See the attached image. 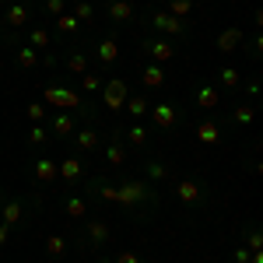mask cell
<instances>
[{
  "label": "cell",
  "mask_w": 263,
  "mask_h": 263,
  "mask_svg": "<svg viewBox=\"0 0 263 263\" xmlns=\"http://www.w3.org/2000/svg\"><path fill=\"white\" fill-rule=\"evenodd\" d=\"M242 246H246L249 253H260V249H263V232L256 228V224H253V228L246 232V239H242Z\"/></svg>",
  "instance_id": "33"
},
{
  "label": "cell",
  "mask_w": 263,
  "mask_h": 263,
  "mask_svg": "<svg viewBox=\"0 0 263 263\" xmlns=\"http://www.w3.org/2000/svg\"><path fill=\"white\" fill-rule=\"evenodd\" d=\"M78 28H81V21L74 18L70 11H63V14L56 18V32H60V35H78Z\"/></svg>",
  "instance_id": "25"
},
{
  "label": "cell",
  "mask_w": 263,
  "mask_h": 263,
  "mask_svg": "<svg viewBox=\"0 0 263 263\" xmlns=\"http://www.w3.org/2000/svg\"><path fill=\"white\" fill-rule=\"evenodd\" d=\"M140 46H144L147 56H151V63H162V67H165L169 60H175V46H172L169 39H144Z\"/></svg>",
  "instance_id": "9"
},
{
  "label": "cell",
  "mask_w": 263,
  "mask_h": 263,
  "mask_svg": "<svg viewBox=\"0 0 263 263\" xmlns=\"http://www.w3.org/2000/svg\"><path fill=\"white\" fill-rule=\"evenodd\" d=\"M133 14H137V7L130 0H105V18L112 25H127V21H133Z\"/></svg>",
  "instance_id": "11"
},
{
  "label": "cell",
  "mask_w": 263,
  "mask_h": 263,
  "mask_svg": "<svg viewBox=\"0 0 263 263\" xmlns=\"http://www.w3.org/2000/svg\"><path fill=\"white\" fill-rule=\"evenodd\" d=\"M218 81H221V88H239V85H242V70H239L235 63H224V67L218 70Z\"/></svg>",
  "instance_id": "20"
},
{
  "label": "cell",
  "mask_w": 263,
  "mask_h": 263,
  "mask_svg": "<svg viewBox=\"0 0 263 263\" xmlns=\"http://www.w3.org/2000/svg\"><path fill=\"white\" fill-rule=\"evenodd\" d=\"M165 11H169L172 18L182 21V18H190V14H193V0H169V7H165Z\"/></svg>",
  "instance_id": "27"
},
{
  "label": "cell",
  "mask_w": 263,
  "mask_h": 263,
  "mask_svg": "<svg viewBox=\"0 0 263 263\" xmlns=\"http://www.w3.org/2000/svg\"><path fill=\"white\" fill-rule=\"evenodd\" d=\"M49 130H53L56 137H74V130H78V116H70V112H56Z\"/></svg>",
  "instance_id": "15"
},
{
  "label": "cell",
  "mask_w": 263,
  "mask_h": 263,
  "mask_svg": "<svg viewBox=\"0 0 263 263\" xmlns=\"http://www.w3.org/2000/svg\"><path fill=\"white\" fill-rule=\"evenodd\" d=\"M63 7H67V0H46V4H43V11H46V14H53V18H60V14H63Z\"/></svg>",
  "instance_id": "40"
},
{
  "label": "cell",
  "mask_w": 263,
  "mask_h": 263,
  "mask_svg": "<svg viewBox=\"0 0 263 263\" xmlns=\"http://www.w3.org/2000/svg\"><path fill=\"white\" fill-rule=\"evenodd\" d=\"M98 95H102V105L109 112H120L127 105V98H130V85H127V78H105Z\"/></svg>",
  "instance_id": "3"
},
{
  "label": "cell",
  "mask_w": 263,
  "mask_h": 263,
  "mask_svg": "<svg viewBox=\"0 0 263 263\" xmlns=\"http://www.w3.org/2000/svg\"><path fill=\"white\" fill-rule=\"evenodd\" d=\"M175 200L186 204V207L200 204V200H204V186H200L197 179H182V182H175Z\"/></svg>",
  "instance_id": "13"
},
{
  "label": "cell",
  "mask_w": 263,
  "mask_h": 263,
  "mask_svg": "<svg viewBox=\"0 0 263 263\" xmlns=\"http://www.w3.org/2000/svg\"><path fill=\"white\" fill-rule=\"evenodd\" d=\"M123 109H130V116H133V120H144V116H147V109H151V102H147L144 95H133V91H130V98H127Z\"/></svg>",
  "instance_id": "23"
},
{
  "label": "cell",
  "mask_w": 263,
  "mask_h": 263,
  "mask_svg": "<svg viewBox=\"0 0 263 263\" xmlns=\"http://www.w3.org/2000/svg\"><path fill=\"white\" fill-rule=\"evenodd\" d=\"M67 70L74 74V78H81V74L88 70V53H81V49H74V53L67 56Z\"/></svg>",
  "instance_id": "24"
},
{
  "label": "cell",
  "mask_w": 263,
  "mask_h": 263,
  "mask_svg": "<svg viewBox=\"0 0 263 263\" xmlns=\"http://www.w3.org/2000/svg\"><path fill=\"white\" fill-rule=\"evenodd\" d=\"M158 200V190L147 179H127L116 186V204L120 207H151Z\"/></svg>",
  "instance_id": "1"
},
{
  "label": "cell",
  "mask_w": 263,
  "mask_h": 263,
  "mask_svg": "<svg viewBox=\"0 0 263 263\" xmlns=\"http://www.w3.org/2000/svg\"><path fill=\"white\" fill-rule=\"evenodd\" d=\"M95 60H98L102 67H112V63L120 60V43H116V35H105V39L95 43Z\"/></svg>",
  "instance_id": "14"
},
{
  "label": "cell",
  "mask_w": 263,
  "mask_h": 263,
  "mask_svg": "<svg viewBox=\"0 0 263 263\" xmlns=\"http://www.w3.org/2000/svg\"><path fill=\"white\" fill-rule=\"evenodd\" d=\"M35 179H39V182H56V179H60L56 162H49V158H35Z\"/></svg>",
  "instance_id": "19"
},
{
  "label": "cell",
  "mask_w": 263,
  "mask_h": 263,
  "mask_svg": "<svg viewBox=\"0 0 263 263\" xmlns=\"http://www.w3.org/2000/svg\"><path fill=\"white\" fill-rule=\"evenodd\" d=\"M112 239V228L98 218H85V246L88 249H102L105 242Z\"/></svg>",
  "instance_id": "5"
},
{
  "label": "cell",
  "mask_w": 263,
  "mask_h": 263,
  "mask_svg": "<svg viewBox=\"0 0 263 263\" xmlns=\"http://www.w3.org/2000/svg\"><path fill=\"white\" fill-rule=\"evenodd\" d=\"M197 140L200 144H221V127L214 120H200L197 123Z\"/></svg>",
  "instance_id": "17"
},
{
  "label": "cell",
  "mask_w": 263,
  "mask_h": 263,
  "mask_svg": "<svg viewBox=\"0 0 263 263\" xmlns=\"http://www.w3.org/2000/svg\"><path fill=\"white\" fill-rule=\"evenodd\" d=\"M144 175H147V182H165L169 179V165L151 158V162H144Z\"/></svg>",
  "instance_id": "22"
},
{
  "label": "cell",
  "mask_w": 263,
  "mask_h": 263,
  "mask_svg": "<svg viewBox=\"0 0 263 263\" xmlns=\"http://www.w3.org/2000/svg\"><path fill=\"white\" fill-rule=\"evenodd\" d=\"M112 263H144V256L133 253V249H120L116 256H112Z\"/></svg>",
  "instance_id": "37"
},
{
  "label": "cell",
  "mask_w": 263,
  "mask_h": 263,
  "mask_svg": "<svg viewBox=\"0 0 263 263\" xmlns=\"http://www.w3.org/2000/svg\"><path fill=\"white\" fill-rule=\"evenodd\" d=\"M56 169H60V179H63L67 186H81V182H85V162H81L78 155L56 162Z\"/></svg>",
  "instance_id": "10"
},
{
  "label": "cell",
  "mask_w": 263,
  "mask_h": 263,
  "mask_svg": "<svg viewBox=\"0 0 263 263\" xmlns=\"http://www.w3.org/2000/svg\"><path fill=\"white\" fill-rule=\"evenodd\" d=\"M98 263H112V256H98Z\"/></svg>",
  "instance_id": "43"
},
{
  "label": "cell",
  "mask_w": 263,
  "mask_h": 263,
  "mask_svg": "<svg viewBox=\"0 0 263 263\" xmlns=\"http://www.w3.org/2000/svg\"><path fill=\"white\" fill-rule=\"evenodd\" d=\"M105 162H109L112 169H120V165L130 162V147H127V140H123V130H112V133L105 137Z\"/></svg>",
  "instance_id": "4"
},
{
  "label": "cell",
  "mask_w": 263,
  "mask_h": 263,
  "mask_svg": "<svg viewBox=\"0 0 263 263\" xmlns=\"http://www.w3.org/2000/svg\"><path fill=\"white\" fill-rule=\"evenodd\" d=\"M67 246H70V242H67V235H60V232L46 235V253H49V256H63V253H67Z\"/></svg>",
  "instance_id": "26"
},
{
  "label": "cell",
  "mask_w": 263,
  "mask_h": 263,
  "mask_svg": "<svg viewBox=\"0 0 263 263\" xmlns=\"http://www.w3.org/2000/svg\"><path fill=\"white\" fill-rule=\"evenodd\" d=\"M28 43H32V49H49V32L46 28H32V35H28Z\"/></svg>",
  "instance_id": "34"
},
{
  "label": "cell",
  "mask_w": 263,
  "mask_h": 263,
  "mask_svg": "<svg viewBox=\"0 0 263 263\" xmlns=\"http://www.w3.org/2000/svg\"><path fill=\"white\" fill-rule=\"evenodd\" d=\"M151 25L158 28V35H175V39H179V35H186V21L172 18L165 7H162V11H151Z\"/></svg>",
  "instance_id": "8"
},
{
  "label": "cell",
  "mask_w": 263,
  "mask_h": 263,
  "mask_svg": "<svg viewBox=\"0 0 263 263\" xmlns=\"http://www.w3.org/2000/svg\"><path fill=\"white\" fill-rule=\"evenodd\" d=\"M140 81H144V88H165V67L162 63H147L140 70Z\"/></svg>",
  "instance_id": "16"
},
{
  "label": "cell",
  "mask_w": 263,
  "mask_h": 263,
  "mask_svg": "<svg viewBox=\"0 0 263 263\" xmlns=\"http://www.w3.org/2000/svg\"><path fill=\"white\" fill-rule=\"evenodd\" d=\"M18 67H25V70L39 67V49H32V46H21V49H18Z\"/></svg>",
  "instance_id": "29"
},
{
  "label": "cell",
  "mask_w": 263,
  "mask_h": 263,
  "mask_svg": "<svg viewBox=\"0 0 263 263\" xmlns=\"http://www.w3.org/2000/svg\"><path fill=\"white\" fill-rule=\"evenodd\" d=\"M0 214H4V224H18V221H21V207H18V204H4V211H0Z\"/></svg>",
  "instance_id": "38"
},
{
  "label": "cell",
  "mask_w": 263,
  "mask_h": 263,
  "mask_svg": "<svg viewBox=\"0 0 263 263\" xmlns=\"http://www.w3.org/2000/svg\"><path fill=\"white\" fill-rule=\"evenodd\" d=\"M197 105H200L204 112L218 109V105H221V95H218V88H214V85H204V88L197 91Z\"/></svg>",
  "instance_id": "21"
},
{
  "label": "cell",
  "mask_w": 263,
  "mask_h": 263,
  "mask_svg": "<svg viewBox=\"0 0 263 263\" xmlns=\"http://www.w3.org/2000/svg\"><path fill=\"white\" fill-rule=\"evenodd\" d=\"M127 133V140H130V147H144L147 144V127L144 123H133L130 130H123Z\"/></svg>",
  "instance_id": "28"
},
{
  "label": "cell",
  "mask_w": 263,
  "mask_h": 263,
  "mask_svg": "<svg viewBox=\"0 0 263 263\" xmlns=\"http://www.w3.org/2000/svg\"><path fill=\"white\" fill-rule=\"evenodd\" d=\"M28 120H32V123H43V120H46V102H32V105H28Z\"/></svg>",
  "instance_id": "39"
},
{
  "label": "cell",
  "mask_w": 263,
  "mask_h": 263,
  "mask_svg": "<svg viewBox=\"0 0 263 263\" xmlns=\"http://www.w3.org/2000/svg\"><path fill=\"white\" fill-rule=\"evenodd\" d=\"M74 147L85 151V155H91V151H98V147H102V133H98L95 127H78V130H74Z\"/></svg>",
  "instance_id": "12"
},
{
  "label": "cell",
  "mask_w": 263,
  "mask_h": 263,
  "mask_svg": "<svg viewBox=\"0 0 263 263\" xmlns=\"http://www.w3.org/2000/svg\"><path fill=\"white\" fill-rule=\"evenodd\" d=\"M98 88H102V78H98L95 70H85V74H81V91H85V95H95Z\"/></svg>",
  "instance_id": "31"
},
{
  "label": "cell",
  "mask_w": 263,
  "mask_h": 263,
  "mask_svg": "<svg viewBox=\"0 0 263 263\" xmlns=\"http://www.w3.org/2000/svg\"><path fill=\"white\" fill-rule=\"evenodd\" d=\"M46 105H56L60 112H67V109H74V116H95L91 109H85L88 102H85V95H78V91H70V88H46Z\"/></svg>",
  "instance_id": "2"
},
{
  "label": "cell",
  "mask_w": 263,
  "mask_h": 263,
  "mask_svg": "<svg viewBox=\"0 0 263 263\" xmlns=\"http://www.w3.org/2000/svg\"><path fill=\"white\" fill-rule=\"evenodd\" d=\"M46 140H49V130H46L43 123H35V127L28 130V144H32V147H43Z\"/></svg>",
  "instance_id": "35"
},
{
  "label": "cell",
  "mask_w": 263,
  "mask_h": 263,
  "mask_svg": "<svg viewBox=\"0 0 263 263\" xmlns=\"http://www.w3.org/2000/svg\"><path fill=\"white\" fill-rule=\"evenodd\" d=\"M25 21H28V7H25V4H11V7H7V25L21 28Z\"/></svg>",
  "instance_id": "30"
},
{
  "label": "cell",
  "mask_w": 263,
  "mask_h": 263,
  "mask_svg": "<svg viewBox=\"0 0 263 263\" xmlns=\"http://www.w3.org/2000/svg\"><path fill=\"white\" fill-rule=\"evenodd\" d=\"M253 116H256V109H253V105H239V109L232 112V120H235L239 127H249V123H253Z\"/></svg>",
  "instance_id": "36"
},
{
  "label": "cell",
  "mask_w": 263,
  "mask_h": 263,
  "mask_svg": "<svg viewBox=\"0 0 263 263\" xmlns=\"http://www.w3.org/2000/svg\"><path fill=\"white\" fill-rule=\"evenodd\" d=\"M147 116H151V123H155L158 130H175V123H179V109H175V102H158V105L147 109Z\"/></svg>",
  "instance_id": "6"
},
{
  "label": "cell",
  "mask_w": 263,
  "mask_h": 263,
  "mask_svg": "<svg viewBox=\"0 0 263 263\" xmlns=\"http://www.w3.org/2000/svg\"><path fill=\"white\" fill-rule=\"evenodd\" d=\"M249 256H253V253H249V249H246V246H239V249H235V256H232V260H235V263H249Z\"/></svg>",
  "instance_id": "41"
},
{
  "label": "cell",
  "mask_w": 263,
  "mask_h": 263,
  "mask_svg": "<svg viewBox=\"0 0 263 263\" xmlns=\"http://www.w3.org/2000/svg\"><path fill=\"white\" fill-rule=\"evenodd\" d=\"M67 4H78V0H67Z\"/></svg>",
  "instance_id": "44"
},
{
  "label": "cell",
  "mask_w": 263,
  "mask_h": 263,
  "mask_svg": "<svg viewBox=\"0 0 263 263\" xmlns=\"http://www.w3.org/2000/svg\"><path fill=\"white\" fill-rule=\"evenodd\" d=\"M63 211H67V218L85 221V218H88V200H85V197H78V193H70V197L63 200Z\"/></svg>",
  "instance_id": "18"
},
{
  "label": "cell",
  "mask_w": 263,
  "mask_h": 263,
  "mask_svg": "<svg viewBox=\"0 0 263 263\" xmlns=\"http://www.w3.org/2000/svg\"><path fill=\"white\" fill-rule=\"evenodd\" d=\"M242 43H246L242 28H239V25H232V28H224L218 39H214V49H218L221 56H232V53H239V49H242Z\"/></svg>",
  "instance_id": "7"
},
{
  "label": "cell",
  "mask_w": 263,
  "mask_h": 263,
  "mask_svg": "<svg viewBox=\"0 0 263 263\" xmlns=\"http://www.w3.org/2000/svg\"><path fill=\"white\" fill-rule=\"evenodd\" d=\"M70 14L78 18V21H91V18H95V4H91V0H78Z\"/></svg>",
  "instance_id": "32"
},
{
  "label": "cell",
  "mask_w": 263,
  "mask_h": 263,
  "mask_svg": "<svg viewBox=\"0 0 263 263\" xmlns=\"http://www.w3.org/2000/svg\"><path fill=\"white\" fill-rule=\"evenodd\" d=\"M0 242H7V224H0Z\"/></svg>",
  "instance_id": "42"
}]
</instances>
